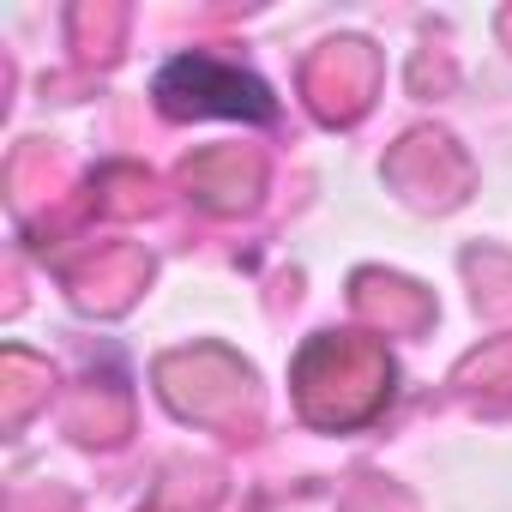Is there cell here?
Segmentation results:
<instances>
[{
	"label": "cell",
	"mask_w": 512,
	"mask_h": 512,
	"mask_svg": "<svg viewBox=\"0 0 512 512\" xmlns=\"http://www.w3.org/2000/svg\"><path fill=\"white\" fill-rule=\"evenodd\" d=\"M151 103L169 121H247V127H272L278 121V91L223 55L205 49H181L157 67L151 79Z\"/></svg>",
	"instance_id": "1"
}]
</instances>
